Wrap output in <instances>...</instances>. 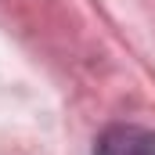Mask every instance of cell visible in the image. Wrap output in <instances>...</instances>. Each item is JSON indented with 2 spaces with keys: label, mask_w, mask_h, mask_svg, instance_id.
<instances>
[{
  "label": "cell",
  "mask_w": 155,
  "mask_h": 155,
  "mask_svg": "<svg viewBox=\"0 0 155 155\" xmlns=\"http://www.w3.org/2000/svg\"><path fill=\"white\" fill-rule=\"evenodd\" d=\"M94 155H155V134L144 126L116 123L97 137Z\"/></svg>",
  "instance_id": "1"
}]
</instances>
